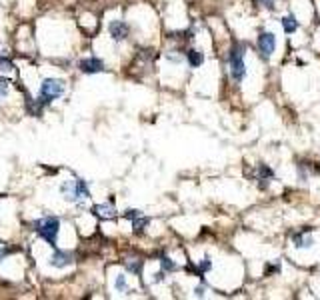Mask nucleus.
<instances>
[{
  "label": "nucleus",
  "mask_w": 320,
  "mask_h": 300,
  "mask_svg": "<svg viewBox=\"0 0 320 300\" xmlns=\"http://www.w3.org/2000/svg\"><path fill=\"white\" fill-rule=\"evenodd\" d=\"M244 44L242 42H236L232 50H230V56H228V70H230V78L234 82H242L244 76H246V62H244Z\"/></svg>",
  "instance_id": "nucleus-1"
},
{
  "label": "nucleus",
  "mask_w": 320,
  "mask_h": 300,
  "mask_svg": "<svg viewBox=\"0 0 320 300\" xmlns=\"http://www.w3.org/2000/svg\"><path fill=\"white\" fill-rule=\"evenodd\" d=\"M34 230H36L50 246H56V238H58V232H60V220H58L56 216H44V218L36 220Z\"/></svg>",
  "instance_id": "nucleus-2"
},
{
  "label": "nucleus",
  "mask_w": 320,
  "mask_h": 300,
  "mask_svg": "<svg viewBox=\"0 0 320 300\" xmlns=\"http://www.w3.org/2000/svg\"><path fill=\"white\" fill-rule=\"evenodd\" d=\"M64 92V82L60 78H46L40 84V102H52Z\"/></svg>",
  "instance_id": "nucleus-3"
},
{
  "label": "nucleus",
  "mask_w": 320,
  "mask_h": 300,
  "mask_svg": "<svg viewBox=\"0 0 320 300\" xmlns=\"http://www.w3.org/2000/svg\"><path fill=\"white\" fill-rule=\"evenodd\" d=\"M256 44H258V52H260V56H262L264 60H270L272 52L276 50V36H274L272 32H260V34H258Z\"/></svg>",
  "instance_id": "nucleus-4"
},
{
  "label": "nucleus",
  "mask_w": 320,
  "mask_h": 300,
  "mask_svg": "<svg viewBox=\"0 0 320 300\" xmlns=\"http://www.w3.org/2000/svg\"><path fill=\"white\" fill-rule=\"evenodd\" d=\"M72 262H74V256L68 250H54L52 256H50V264L54 268H64V266H68Z\"/></svg>",
  "instance_id": "nucleus-5"
},
{
  "label": "nucleus",
  "mask_w": 320,
  "mask_h": 300,
  "mask_svg": "<svg viewBox=\"0 0 320 300\" xmlns=\"http://www.w3.org/2000/svg\"><path fill=\"white\" fill-rule=\"evenodd\" d=\"M108 30H110V36L116 42H120V40H124L128 36V24L122 22V20H112L110 26H108Z\"/></svg>",
  "instance_id": "nucleus-6"
},
{
  "label": "nucleus",
  "mask_w": 320,
  "mask_h": 300,
  "mask_svg": "<svg viewBox=\"0 0 320 300\" xmlns=\"http://www.w3.org/2000/svg\"><path fill=\"white\" fill-rule=\"evenodd\" d=\"M80 70H82L84 74H94V72L104 70V62H102L100 58H96V56H90V58H84V60L80 62Z\"/></svg>",
  "instance_id": "nucleus-7"
},
{
  "label": "nucleus",
  "mask_w": 320,
  "mask_h": 300,
  "mask_svg": "<svg viewBox=\"0 0 320 300\" xmlns=\"http://www.w3.org/2000/svg\"><path fill=\"white\" fill-rule=\"evenodd\" d=\"M256 178L260 180V182H258V186L264 190V188H268L270 180L274 178V172H272V168L266 166V164H258V166H256Z\"/></svg>",
  "instance_id": "nucleus-8"
},
{
  "label": "nucleus",
  "mask_w": 320,
  "mask_h": 300,
  "mask_svg": "<svg viewBox=\"0 0 320 300\" xmlns=\"http://www.w3.org/2000/svg\"><path fill=\"white\" fill-rule=\"evenodd\" d=\"M292 242H294L296 248H310L314 244V238L310 236L308 230H302V232H298V234L292 236Z\"/></svg>",
  "instance_id": "nucleus-9"
},
{
  "label": "nucleus",
  "mask_w": 320,
  "mask_h": 300,
  "mask_svg": "<svg viewBox=\"0 0 320 300\" xmlns=\"http://www.w3.org/2000/svg\"><path fill=\"white\" fill-rule=\"evenodd\" d=\"M92 212L96 214V216H100L102 220H110V218H114L116 216V210H114V206L108 202V204H96L94 208H92Z\"/></svg>",
  "instance_id": "nucleus-10"
},
{
  "label": "nucleus",
  "mask_w": 320,
  "mask_h": 300,
  "mask_svg": "<svg viewBox=\"0 0 320 300\" xmlns=\"http://www.w3.org/2000/svg\"><path fill=\"white\" fill-rule=\"evenodd\" d=\"M280 26H282V30H284L286 34H292V32L298 30V20H296L292 14H288V16H282V18H280Z\"/></svg>",
  "instance_id": "nucleus-11"
},
{
  "label": "nucleus",
  "mask_w": 320,
  "mask_h": 300,
  "mask_svg": "<svg viewBox=\"0 0 320 300\" xmlns=\"http://www.w3.org/2000/svg\"><path fill=\"white\" fill-rule=\"evenodd\" d=\"M62 194H64V198L70 200V202H74L76 200V180H66L64 184H62Z\"/></svg>",
  "instance_id": "nucleus-12"
},
{
  "label": "nucleus",
  "mask_w": 320,
  "mask_h": 300,
  "mask_svg": "<svg viewBox=\"0 0 320 300\" xmlns=\"http://www.w3.org/2000/svg\"><path fill=\"white\" fill-rule=\"evenodd\" d=\"M186 58H188V64H190L192 68H198V66L204 62V54L196 48L188 50V52H186Z\"/></svg>",
  "instance_id": "nucleus-13"
},
{
  "label": "nucleus",
  "mask_w": 320,
  "mask_h": 300,
  "mask_svg": "<svg viewBox=\"0 0 320 300\" xmlns=\"http://www.w3.org/2000/svg\"><path fill=\"white\" fill-rule=\"evenodd\" d=\"M88 198H90L88 184L82 178H76V200H88Z\"/></svg>",
  "instance_id": "nucleus-14"
},
{
  "label": "nucleus",
  "mask_w": 320,
  "mask_h": 300,
  "mask_svg": "<svg viewBox=\"0 0 320 300\" xmlns=\"http://www.w3.org/2000/svg\"><path fill=\"white\" fill-rule=\"evenodd\" d=\"M148 224H150V218H146L144 214H140V216H136V218L132 220V228H134L136 232H142Z\"/></svg>",
  "instance_id": "nucleus-15"
},
{
  "label": "nucleus",
  "mask_w": 320,
  "mask_h": 300,
  "mask_svg": "<svg viewBox=\"0 0 320 300\" xmlns=\"http://www.w3.org/2000/svg\"><path fill=\"white\" fill-rule=\"evenodd\" d=\"M160 266H162V270H164V272H174V270L178 268V266H176V262H174V260H170L168 256H162V258H160Z\"/></svg>",
  "instance_id": "nucleus-16"
},
{
  "label": "nucleus",
  "mask_w": 320,
  "mask_h": 300,
  "mask_svg": "<svg viewBox=\"0 0 320 300\" xmlns=\"http://www.w3.org/2000/svg\"><path fill=\"white\" fill-rule=\"evenodd\" d=\"M126 270H130L132 274H140V270H142V260H126Z\"/></svg>",
  "instance_id": "nucleus-17"
},
{
  "label": "nucleus",
  "mask_w": 320,
  "mask_h": 300,
  "mask_svg": "<svg viewBox=\"0 0 320 300\" xmlns=\"http://www.w3.org/2000/svg\"><path fill=\"white\" fill-rule=\"evenodd\" d=\"M210 268H212V260H210V256H204V260L198 264V276L202 278V274H204V272H208Z\"/></svg>",
  "instance_id": "nucleus-18"
},
{
  "label": "nucleus",
  "mask_w": 320,
  "mask_h": 300,
  "mask_svg": "<svg viewBox=\"0 0 320 300\" xmlns=\"http://www.w3.org/2000/svg\"><path fill=\"white\" fill-rule=\"evenodd\" d=\"M114 286H116V290H118V292H126V290H128V286H126V276H124V274L116 276Z\"/></svg>",
  "instance_id": "nucleus-19"
},
{
  "label": "nucleus",
  "mask_w": 320,
  "mask_h": 300,
  "mask_svg": "<svg viewBox=\"0 0 320 300\" xmlns=\"http://www.w3.org/2000/svg\"><path fill=\"white\" fill-rule=\"evenodd\" d=\"M14 66H12V62L8 60V58H0V72H10Z\"/></svg>",
  "instance_id": "nucleus-20"
},
{
  "label": "nucleus",
  "mask_w": 320,
  "mask_h": 300,
  "mask_svg": "<svg viewBox=\"0 0 320 300\" xmlns=\"http://www.w3.org/2000/svg\"><path fill=\"white\" fill-rule=\"evenodd\" d=\"M140 214H142L140 210H132V208H130V210H126V212H124V218H128V220H134V218H136V216H140Z\"/></svg>",
  "instance_id": "nucleus-21"
},
{
  "label": "nucleus",
  "mask_w": 320,
  "mask_h": 300,
  "mask_svg": "<svg viewBox=\"0 0 320 300\" xmlns=\"http://www.w3.org/2000/svg\"><path fill=\"white\" fill-rule=\"evenodd\" d=\"M258 6H264V8H274V0H254Z\"/></svg>",
  "instance_id": "nucleus-22"
},
{
  "label": "nucleus",
  "mask_w": 320,
  "mask_h": 300,
  "mask_svg": "<svg viewBox=\"0 0 320 300\" xmlns=\"http://www.w3.org/2000/svg\"><path fill=\"white\" fill-rule=\"evenodd\" d=\"M278 270H280V266H278V264H272V266H266V268H264V272H266V274H274V272H278Z\"/></svg>",
  "instance_id": "nucleus-23"
},
{
  "label": "nucleus",
  "mask_w": 320,
  "mask_h": 300,
  "mask_svg": "<svg viewBox=\"0 0 320 300\" xmlns=\"http://www.w3.org/2000/svg\"><path fill=\"white\" fill-rule=\"evenodd\" d=\"M8 92V82H4V80H0V96H4Z\"/></svg>",
  "instance_id": "nucleus-24"
},
{
  "label": "nucleus",
  "mask_w": 320,
  "mask_h": 300,
  "mask_svg": "<svg viewBox=\"0 0 320 300\" xmlns=\"http://www.w3.org/2000/svg\"><path fill=\"white\" fill-rule=\"evenodd\" d=\"M194 292H196V296H204V284H202V286H198Z\"/></svg>",
  "instance_id": "nucleus-25"
},
{
  "label": "nucleus",
  "mask_w": 320,
  "mask_h": 300,
  "mask_svg": "<svg viewBox=\"0 0 320 300\" xmlns=\"http://www.w3.org/2000/svg\"><path fill=\"white\" fill-rule=\"evenodd\" d=\"M6 254H8V250L0 248V260H2V258H4V256H6Z\"/></svg>",
  "instance_id": "nucleus-26"
}]
</instances>
